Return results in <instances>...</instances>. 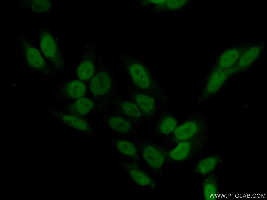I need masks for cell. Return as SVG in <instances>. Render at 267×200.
Wrapping results in <instances>:
<instances>
[{"label": "cell", "mask_w": 267, "mask_h": 200, "mask_svg": "<svg viewBox=\"0 0 267 200\" xmlns=\"http://www.w3.org/2000/svg\"><path fill=\"white\" fill-rule=\"evenodd\" d=\"M18 39L21 54L27 66L34 71L50 75V66L27 35L21 34L19 35Z\"/></svg>", "instance_id": "1"}, {"label": "cell", "mask_w": 267, "mask_h": 200, "mask_svg": "<svg viewBox=\"0 0 267 200\" xmlns=\"http://www.w3.org/2000/svg\"><path fill=\"white\" fill-rule=\"evenodd\" d=\"M38 40L44 56L48 64L58 68L60 64V55L56 41L50 28L44 26L40 29Z\"/></svg>", "instance_id": "2"}, {"label": "cell", "mask_w": 267, "mask_h": 200, "mask_svg": "<svg viewBox=\"0 0 267 200\" xmlns=\"http://www.w3.org/2000/svg\"><path fill=\"white\" fill-rule=\"evenodd\" d=\"M13 5L16 8L42 14L50 12L53 7L52 2L49 0H19Z\"/></svg>", "instance_id": "3"}, {"label": "cell", "mask_w": 267, "mask_h": 200, "mask_svg": "<svg viewBox=\"0 0 267 200\" xmlns=\"http://www.w3.org/2000/svg\"><path fill=\"white\" fill-rule=\"evenodd\" d=\"M112 81L109 74L105 72L98 73L92 79L89 88L94 95L101 96L106 94L110 90Z\"/></svg>", "instance_id": "4"}, {"label": "cell", "mask_w": 267, "mask_h": 200, "mask_svg": "<svg viewBox=\"0 0 267 200\" xmlns=\"http://www.w3.org/2000/svg\"><path fill=\"white\" fill-rule=\"evenodd\" d=\"M121 163V165L136 184L152 188H156V185L152 179L141 170L128 162L123 161Z\"/></svg>", "instance_id": "5"}, {"label": "cell", "mask_w": 267, "mask_h": 200, "mask_svg": "<svg viewBox=\"0 0 267 200\" xmlns=\"http://www.w3.org/2000/svg\"><path fill=\"white\" fill-rule=\"evenodd\" d=\"M129 72L135 85L142 89L149 88L151 84L150 76L145 69L141 65L133 64L129 66Z\"/></svg>", "instance_id": "6"}, {"label": "cell", "mask_w": 267, "mask_h": 200, "mask_svg": "<svg viewBox=\"0 0 267 200\" xmlns=\"http://www.w3.org/2000/svg\"><path fill=\"white\" fill-rule=\"evenodd\" d=\"M142 157L148 164L152 168H161L165 162L163 153L155 147L151 145L145 146L142 151Z\"/></svg>", "instance_id": "7"}, {"label": "cell", "mask_w": 267, "mask_h": 200, "mask_svg": "<svg viewBox=\"0 0 267 200\" xmlns=\"http://www.w3.org/2000/svg\"><path fill=\"white\" fill-rule=\"evenodd\" d=\"M198 129L197 124L195 122H187L176 127L174 131V135L179 140L186 141L195 134Z\"/></svg>", "instance_id": "8"}, {"label": "cell", "mask_w": 267, "mask_h": 200, "mask_svg": "<svg viewBox=\"0 0 267 200\" xmlns=\"http://www.w3.org/2000/svg\"><path fill=\"white\" fill-rule=\"evenodd\" d=\"M221 161V157L219 155L207 157L197 163L195 168V171L201 175H206L212 171Z\"/></svg>", "instance_id": "9"}, {"label": "cell", "mask_w": 267, "mask_h": 200, "mask_svg": "<svg viewBox=\"0 0 267 200\" xmlns=\"http://www.w3.org/2000/svg\"><path fill=\"white\" fill-rule=\"evenodd\" d=\"M94 106L93 102L90 99L81 97L78 98L69 107V110L76 115L84 116L92 110Z\"/></svg>", "instance_id": "10"}, {"label": "cell", "mask_w": 267, "mask_h": 200, "mask_svg": "<svg viewBox=\"0 0 267 200\" xmlns=\"http://www.w3.org/2000/svg\"><path fill=\"white\" fill-rule=\"evenodd\" d=\"M203 191L204 198L205 200L215 199L219 193V187L217 178L214 174L208 176L205 180L203 185Z\"/></svg>", "instance_id": "11"}, {"label": "cell", "mask_w": 267, "mask_h": 200, "mask_svg": "<svg viewBox=\"0 0 267 200\" xmlns=\"http://www.w3.org/2000/svg\"><path fill=\"white\" fill-rule=\"evenodd\" d=\"M190 143L186 141L179 143L169 152V155L172 160L180 161L185 159L189 156L191 150Z\"/></svg>", "instance_id": "12"}, {"label": "cell", "mask_w": 267, "mask_h": 200, "mask_svg": "<svg viewBox=\"0 0 267 200\" xmlns=\"http://www.w3.org/2000/svg\"><path fill=\"white\" fill-rule=\"evenodd\" d=\"M240 57V52L238 49L233 48L228 49L224 52L219 58V66L223 68H229L236 62Z\"/></svg>", "instance_id": "13"}, {"label": "cell", "mask_w": 267, "mask_h": 200, "mask_svg": "<svg viewBox=\"0 0 267 200\" xmlns=\"http://www.w3.org/2000/svg\"><path fill=\"white\" fill-rule=\"evenodd\" d=\"M62 119L66 124L76 129L83 131L89 132L90 128L85 120L75 115L64 114Z\"/></svg>", "instance_id": "14"}, {"label": "cell", "mask_w": 267, "mask_h": 200, "mask_svg": "<svg viewBox=\"0 0 267 200\" xmlns=\"http://www.w3.org/2000/svg\"><path fill=\"white\" fill-rule=\"evenodd\" d=\"M135 100L140 110L145 114H150L154 111L155 102L150 96L144 94H138L136 96Z\"/></svg>", "instance_id": "15"}, {"label": "cell", "mask_w": 267, "mask_h": 200, "mask_svg": "<svg viewBox=\"0 0 267 200\" xmlns=\"http://www.w3.org/2000/svg\"><path fill=\"white\" fill-rule=\"evenodd\" d=\"M117 149L124 155L134 159H138L136 146L131 142L125 140H120L115 143Z\"/></svg>", "instance_id": "16"}, {"label": "cell", "mask_w": 267, "mask_h": 200, "mask_svg": "<svg viewBox=\"0 0 267 200\" xmlns=\"http://www.w3.org/2000/svg\"><path fill=\"white\" fill-rule=\"evenodd\" d=\"M86 87L84 84L78 80L71 82L67 85L65 91L67 96L72 99L82 97L85 93Z\"/></svg>", "instance_id": "17"}, {"label": "cell", "mask_w": 267, "mask_h": 200, "mask_svg": "<svg viewBox=\"0 0 267 200\" xmlns=\"http://www.w3.org/2000/svg\"><path fill=\"white\" fill-rule=\"evenodd\" d=\"M260 52V48L255 46L251 47L240 57L238 62L240 67H245L251 64L257 58Z\"/></svg>", "instance_id": "18"}, {"label": "cell", "mask_w": 267, "mask_h": 200, "mask_svg": "<svg viewBox=\"0 0 267 200\" xmlns=\"http://www.w3.org/2000/svg\"><path fill=\"white\" fill-rule=\"evenodd\" d=\"M108 123L112 129L120 133H127L131 128V125L129 122L118 116H114L111 117L109 120Z\"/></svg>", "instance_id": "19"}, {"label": "cell", "mask_w": 267, "mask_h": 200, "mask_svg": "<svg viewBox=\"0 0 267 200\" xmlns=\"http://www.w3.org/2000/svg\"><path fill=\"white\" fill-rule=\"evenodd\" d=\"M226 77L224 71L220 70L216 71L210 79L208 85L209 90L211 92L217 91L223 85Z\"/></svg>", "instance_id": "20"}, {"label": "cell", "mask_w": 267, "mask_h": 200, "mask_svg": "<svg viewBox=\"0 0 267 200\" xmlns=\"http://www.w3.org/2000/svg\"><path fill=\"white\" fill-rule=\"evenodd\" d=\"M94 71L93 64L90 61H85L81 63L78 67L77 70V76L80 80H87L92 77Z\"/></svg>", "instance_id": "21"}, {"label": "cell", "mask_w": 267, "mask_h": 200, "mask_svg": "<svg viewBox=\"0 0 267 200\" xmlns=\"http://www.w3.org/2000/svg\"><path fill=\"white\" fill-rule=\"evenodd\" d=\"M121 108L125 114L131 117L138 119L141 117V110L136 104L129 101H125L122 104Z\"/></svg>", "instance_id": "22"}, {"label": "cell", "mask_w": 267, "mask_h": 200, "mask_svg": "<svg viewBox=\"0 0 267 200\" xmlns=\"http://www.w3.org/2000/svg\"><path fill=\"white\" fill-rule=\"evenodd\" d=\"M177 122L174 117L168 116L165 118L160 124V131L165 134H169L174 131L177 127Z\"/></svg>", "instance_id": "23"}]
</instances>
